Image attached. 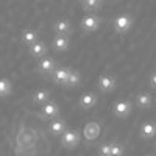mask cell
<instances>
[{
	"label": "cell",
	"mask_w": 156,
	"mask_h": 156,
	"mask_svg": "<svg viewBox=\"0 0 156 156\" xmlns=\"http://www.w3.org/2000/svg\"><path fill=\"white\" fill-rule=\"evenodd\" d=\"M11 90H12L11 81L8 80V78H5V76H0V98L8 97L11 94Z\"/></svg>",
	"instance_id": "cell-18"
},
{
	"label": "cell",
	"mask_w": 156,
	"mask_h": 156,
	"mask_svg": "<svg viewBox=\"0 0 156 156\" xmlns=\"http://www.w3.org/2000/svg\"><path fill=\"white\" fill-rule=\"evenodd\" d=\"M70 45V41L67 36H62V34H58L55 39H53V48L58 50V51H66Z\"/></svg>",
	"instance_id": "cell-13"
},
{
	"label": "cell",
	"mask_w": 156,
	"mask_h": 156,
	"mask_svg": "<svg viewBox=\"0 0 156 156\" xmlns=\"http://www.w3.org/2000/svg\"><path fill=\"white\" fill-rule=\"evenodd\" d=\"M56 67V64H55V61L51 59V58H48V56H41L39 58V61H37V70L41 72V73H44V75H50L51 72H53V69Z\"/></svg>",
	"instance_id": "cell-6"
},
{
	"label": "cell",
	"mask_w": 156,
	"mask_h": 156,
	"mask_svg": "<svg viewBox=\"0 0 156 156\" xmlns=\"http://www.w3.org/2000/svg\"><path fill=\"white\" fill-rule=\"evenodd\" d=\"M61 144L66 148H75L80 144V133L76 129H64L61 134Z\"/></svg>",
	"instance_id": "cell-2"
},
{
	"label": "cell",
	"mask_w": 156,
	"mask_h": 156,
	"mask_svg": "<svg viewBox=\"0 0 156 156\" xmlns=\"http://www.w3.org/2000/svg\"><path fill=\"white\" fill-rule=\"evenodd\" d=\"M131 109H133V106L128 100H117V101L112 103V112L117 117H122V119L131 112Z\"/></svg>",
	"instance_id": "cell-3"
},
{
	"label": "cell",
	"mask_w": 156,
	"mask_h": 156,
	"mask_svg": "<svg viewBox=\"0 0 156 156\" xmlns=\"http://www.w3.org/2000/svg\"><path fill=\"white\" fill-rule=\"evenodd\" d=\"M20 41L25 45H30V44L36 42L37 41V31L36 30H23L20 34Z\"/></svg>",
	"instance_id": "cell-16"
},
{
	"label": "cell",
	"mask_w": 156,
	"mask_h": 156,
	"mask_svg": "<svg viewBox=\"0 0 156 156\" xmlns=\"http://www.w3.org/2000/svg\"><path fill=\"white\" fill-rule=\"evenodd\" d=\"M80 81H81V75L78 73L76 70H69V75H67V81H66V84L67 86H78L80 84Z\"/></svg>",
	"instance_id": "cell-20"
},
{
	"label": "cell",
	"mask_w": 156,
	"mask_h": 156,
	"mask_svg": "<svg viewBox=\"0 0 156 156\" xmlns=\"http://www.w3.org/2000/svg\"><path fill=\"white\" fill-rule=\"evenodd\" d=\"M109 148H111V144H109V142L103 144V145L98 148V156H109Z\"/></svg>",
	"instance_id": "cell-23"
},
{
	"label": "cell",
	"mask_w": 156,
	"mask_h": 156,
	"mask_svg": "<svg viewBox=\"0 0 156 156\" xmlns=\"http://www.w3.org/2000/svg\"><path fill=\"white\" fill-rule=\"evenodd\" d=\"M100 131H101V126L95 122H87L83 128V136L86 140H95L98 136H100Z\"/></svg>",
	"instance_id": "cell-5"
},
{
	"label": "cell",
	"mask_w": 156,
	"mask_h": 156,
	"mask_svg": "<svg viewBox=\"0 0 156 156\" xmlns=\"http://www.w3.org/2000/svg\"><path fill=\"white\" fill-rule=\"evenodd\" d=\"M123 154V147L120 144H111V148H109V156H122Z\"/></svg>",
	"instance_id": "cell-22"
},
{
	"label": "cell",
	"mask_w": 156,
	"mask_h": 156,
	"mask_svg": "<svg viewBox=\"0 0 156 156\" xmlns=\"http://www.w3.org/2000/svg\"><path fill=\"white\" fill-rule=\"evenodd\" d=\"M30 47V55L33 56V58H41V56H44L45 53H47V45H45V42H42V41H37L36 42H33V44H30L28 45Z\"/></svg>",
	"instance_id": "cell-9"
},
{
	"label": "cell",
	"mask_w": 156,
	"mask_h": 156,
	"mask_svg": "<svg viewBox=\"0 0 156 156\" xmlns=\"http://www.w3.org/2000/svg\"><path fill=\"white\" fill-rule=\"evenodd\" d=\"M139 131L144 139H153L156 136V125H154V122H145L140 125Z\"/></svg>",
	"instance_id": "cell-12"
},
{
	"label": "cell",
	"mask_w": 156,
	"mask_h": 156,
	"mask_svg": "<svg viewBox=\"0 0 156 156\" xmlns=\"http://www.w3.org/2000/svg\"><path fill=\"white\" fill-rule=\"evenodd\" d=\"M55 31L58 34H62V36H67L70 33V22L67 19H59L56 23H55Z\"/></svg>",
	"instance_id": "cell-17"
},
{
	"label": "cell",
	"mask_w": 156,
	"mask_h": 156,
	"mask_svg": "<svg viewBox=\"0 0 156 156\" xmlns=\"http://www.w3.org/2000/svg\"><path fill=\"white\" fill-rule=\"evenodd\" d=\"M112 25H114V30L119 34H126L133 27V19H131V16H128V14H119L114 19Z\"/></svg>",
	"instance_id": "cell-1"
},
{
	"label": "cell",
	"mask_w": 156,
	"mask_h": 156,
	"mask_svg": "<svg viewBox=\"0 0 156 156\" xmlns=\"http://www.w3.org/2000/svg\"><path fill=\"white\" fill-rule=\"evenodd\" d=\"M81 3H83V6H84L86 9H89V11H95V9L101 8V6H100V5H101V0H81Z\"/></svg>",
	"instance_id": "cell-21"
},
{
	"label": "cell",
	"mask_w": 156,
	"mask_h": 156,
	"mask_svg": "<svg viewBox=\"0 0 156 156\" xmlns=\"http://www.w3.org/2000/svg\"><path fill=\"white\" fill-rule=\"evenodd\" d=\"M100 27V19L97 16H84L81 20V28L86 33H94Z\"/></svg>",
	"instance_id": "cell-7"
},
{
	"label": "cell",
	"mask_w": 156,
	"mask_h": 156,
	"mask_svg": "<svg viewBox=\"0 0 156 156\" xmlns=\"http://www.w3.org/2000/svg\"><path fill=\"white\" fill-rule=\"evenodd\" d=\"M59 114V108H58V103L56 101H45L44 106H42V115L45 119H55V117Z\"/></svg>",
	"instance_id": "cell-8"
},
{
	"label": "cell",
	"mask_w": 156,
	"mask_h": 156,
	"mask_svg": "<svg viewBox=\"0 0 156 156\" xmlns=\"http://www.w3.org/2000/svg\"><path fill=\"white\" fill-rule=\"evenodd\" d=\"M95 103H97V95L94 92H86L80 97V106L83 109H90V108H94L95 106Z\"/></svg>",
	"instance_id": "cell-11"
},
{
	"label": "cell",
	"mask_w": 156,
	"mask_h": 156,
	"mask_svg": "<svg viewBox=\"0 0 156 156\" xmlns=\"http://www.w3.org/2000/svg\"><path fill=\"white\" fill-rule=\"evenodd\" d=\"M150 80H151V87L154 89V87H156V73H154V72L151 73V78H150Z\"/></svg>",
	"instance_id": "cell-24"
},
{
	"label": "cell",
	"mask_w": 156,
	"mask_h": 156,
	"mask_svg": "<svg viewBox=\"0 0 156 156\" xmlns=\"http://www.w3.org/2000/svg\"><path fill=\"white\" fill-rule=\"evenodd\" d=\"M97 86H98V89L101 90V92H111V90L115 89L117 81H115V78L112 75H101L97 80Z\"/></svg>",
	"instance_id": "cell-4"
},
{
	"label": "cell",
	"mask_w": 156,
	"mask_h": 156,
	"mask_svg": "<svg viewBox=\"0 0 156 156\" xmlns=\"http://www.w3.org/2000/svg\"><path fill=\"white\" fill-rule=\"evenodd\" d=\"M144 156H148V154H144Z\"/></svg>",
	"instance_id": "cell-25"
},
{
	"label": "cell",
	"mask_w": 156,
	"mask_h": 156,
	"mask_svg": "<svg viewBox=\"0 0 156 156\" xmlns=\"http://www.w3.org/2000/svg\"><path fill=\"white\" fill-rule=\"evenodd\" d=\"M47 100H48V90L47 89H37L33 94V101L36 105H44Z\"/></svg>",
	"instance_id": "cell-19"
},
{
	"label": "cell",
	"mask_w": 156,
	"mask_h": 156,
	"mask_svg": "<svg viewBox=\"0 0 156 156\" xmlns=\"http://www.w3.org/2000/svg\"><path fill=\"white\" fill-rule=\"evenodd\" d=\"M69 70H70L69 67H55L53 72H51L50 75L53 76V81H55L56 84H66Z\"/></svg>",
	"instance_id": "cell-10"
},
{
	"label": "cell",
	"mask_w": 156,
	"mask_h": 156,
	"mask_svg": "<svg viewBox=\"0 0 156 156\" xmlns=\"http://www.w3.org/2000/svg\"><path fill=\"white\" fill-rule=\"evenodd\" d=\"M48 129H50V133L53 134V136H61L62 131L66 129V122H64V120H59V119H55V120L50 122Z\"/></svg>",
	"instance_id": "cell-15"
},
{
	"label": "cell",
	"mask_w": 156,
	"mask_h": 156,
	"mask_svg": "<svg viewBox=\"0 0 156 156\" xmlns=\"http://www.w3.org/2000/svg\"><path fill=\"white\" fill-rule=\"evenodd\" d=\"M136 105L139 108H150L153 105V97L148 92H140L136 97Z\"/></svg>",
	"instance_id": "cell-14"
}]
</instances>
